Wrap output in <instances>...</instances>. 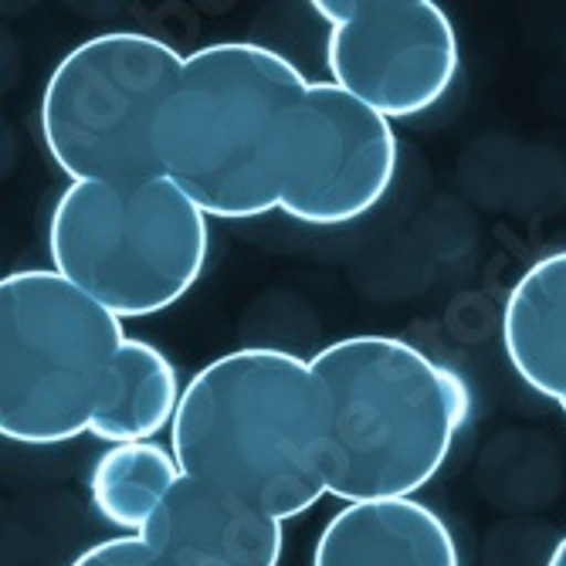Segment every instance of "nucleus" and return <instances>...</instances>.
<instances>
[{
	"mask_svg": "<svg viewBox=\"0 0 566 566\" xmlns=\"http://www.w3.org/2000/svg\"><path fill=\"white\" fill-rule=\"evenodd\" d=\"M123 319L55 269L0 282V434L62 444L106 407L126 343Z\"/></svg>",
	"mask_w": 566,
	"mask_h": 566,
	"instance_id": "obj_5",
	"label": "nucleus"
},
{
	"mask_svg": "<svg viewBox=\"0 0 566 566\" xmlns=\"http://www.w3.org/2000/svg\"><path fill=\"white\" fill-rule=\"evenodd\" d=\"M305 88V75L265 44L190 51L160 119L164 177L208 218L279 211L289 129Z\"/></svg>",
	"mask_w": 566,
	"mask_h": 566,
	"instance_id": "obj_3",
	"label": "nucleus"
},
{
	"mask_svg": "<svg viewBox=\"0 0 566 566\" xmlns=\"http://www.w3.org/2000/svg\"><path fill=\"white\" fill-rule=\"evenodd\" d=\"M180 475L184 472L177 465L174 451L160 444H153V441L113 444L109 451H102L92 465L88 495L102 520L113 523L123 533L139 536Z\"/></svg>",
	"mask_w": 566,
	"mask_h": 566,
	"instance_id": "obj_13",
	"label": "nucleus"
},
{
	"mask_svg": "<svg viewBox=\"0 0 566 566\" xmlns=\"http://www.w3.org/2000/svg\"><path fill=\"white\" fill-rule=\"evenodd\" d=\"M170 451L187 479L244 499L285 523L326 489L329 397L313 359L244 346L184 387Z\"/></svg>",
	"mask_w": 566,
	"mask_h": 566,
	"instance_id": "obj_1",
	"label": "nucleus"
},
{
	"mask_svg": "<svg viewBox=\"0 0 566 566\" xmlns=\"http://www.w3.org/2000/svg\"><path fill=\"white\" fill-rule=\"evenodd\" d=\"M313 566H461L448 523L418 499L349 502L323 526Z\"/></svg>",
	"mask_w": 566,
	"mask_h": 566,
	"instance_id": "obj_10",
	"label": "nucleus"
},
{
	"mask_svg": "<svg viewBox=\"0 0 566 566\" xmlns=\"http://www.w3.org/2000/svg\"><path fill=\"white\" fill-rule=\"evenodd\" d=\"M502 346L520 380L566 415V251L533 262L512 285Z\"/></svg>",
	"mask_w": 566,
	"mask_h": 566,
	"instance_id": "obj_11",
	"label": "nucleus"
},
{
	"mask_svg": "<svg viewBox=\"0 0 566 566\" xmlns=\"http://www.w3.org/2000/svg\"><path fill=\"white\" fill-rule=\"evenodd\" d=\"M180 397L184 387L167 353L129 336L119 353L106 407L95 415L88 434L109 444L153 441L164 428H174Z\"/></svg>",
	"mask_w": 566,
	"mask_h": 566,
	"instance_id": "obj_12",
	"label": "nucleus"
},
{
	"mask_svg": "<svg viewBox=\"0 0 566 566\" xmlns=\"http://www.w3.org/2000/svg\"><path fill=\"white\" fill-rule=\"evenodd\" d=\"M177 48L139 31L75 44L41 95L44 146L72 180L160 177V119L184 75Z\"/></svg>",
	"mask_w": 566,
	"mask_h": 566,
	"instance_id": "obj_6",
	"label": "nucleus"
},
{
	"mask_svg": "<svg viewBox=\"0 0 566 566\" xmlns=\"http://www.w3.org/2000/svg\"><path fill=\"white\" fill-rule=\"evenodd\" d=\"M546 566H566V536L553 546V553H549Z\"/></svg>",
	"mask_w": 566,
	"mask_h": 566,
	"instance_id": "obj_15",
	"label": "nucleus"
},
{
	"mask_svg": "<svg viewBox=\"0 0 566 566\" xmlns=\"http://www.w3.org/2000/svg\"><path fill=\"white\" fill-rule=\"evenodd\" d=\"M397 174V136L336 82H308L292 116L279 211L336 228L370 214Z\"/></svg>",
	"mask_w": 566,
	"mask_h": 566,
	"instance_id": "obj_8",
	"label": "nucleus"
},
{
	"mask_svg": "<svg viewBox=\"0 0 566 566\" xmlns=\"http://www.w3.org/2000/svg\"><path fill=\"white\" fill-rule=\"evenodd\" d=\"M139 539L177 566H279L282 523L244 499L180 475Z\"/></svg>",
	"mask_w": 566,
	"mask_h": 566,
	"instance_id": "obj_9",
	"label": "nucleus"
},
{
	"mask_svg": "<svg viewBox=\"0 0 566 566\" xmlns=\"http://www.w3.org/2000/svg\"><path fill=\"white\" fill-rule=\"evenodd\" d=\"M313 370L329 397V495L410 499L444 469L469 387L441 359L397 336H346L313 356Z\"/></svg>",
	"mask_w": 566,
	"mask_h": 566,
	"instance_id": "obj_2",
	"label": "nucleus"
},
{
	"mask_svg": "<svg viewBox=\"0 0 566 566\" xmlns=\"http://www.w3.org/2000/svg\"><path fill=\"white\" fill-rule=\"evenodd\" d=\"M69 566H177L157 549H149L139 536H116L106 543H95Z\"/></svg>",
	"mask_w": 566,
	"mask_h": 566,
	"instance_id": "obj_14",
	"label": "nucleus"
},
{
	"mask_svg": "<svg viewBox=\"0 0 566 566\" xmlns=\"http://www.w3.org/2000/svg\"><path fill=\"white\" fill-rule=\"evenodd\" d=\"M326 65L339 88L384 119L434 109L458 75V34L434 0H316Z\"/></svg>",
	"mask_w": 566,
	"mask_h": 566,
	"instance_id": "obj_7",
	"label": "nucleus"
},
{
	"mask_svg": "<svg viewBox=\"0 0 566 566\" xmlns=\"http://www.w3.org/2000/svg\"><path fill=\"white\" fill-rule=\"evenodd\" d=\"M51 265L119 319L177 305L208 265V214L170 180H72L48 224Z\"/></svg>",
	"mask_w": 566,
	"mask_h": 566,
	"instance_id": "obj_4",
	"label": "nucleus"
}]
</instances>
